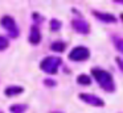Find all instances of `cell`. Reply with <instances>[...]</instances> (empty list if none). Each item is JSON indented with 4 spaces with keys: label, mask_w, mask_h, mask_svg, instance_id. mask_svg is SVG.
Wrapping results in <instances>:
<instances>
[{
    "label": "cell",
    "mask_w": 123,
    "mask_h": 113,
    "mask_svg": "<svg viewBox=\"0 0 123 113\" xmlns=\"http://www.w3.org/2000/svg\"><path fill=\"white\" fill-rule=\"evenodd\" d=\"M91 75H93V78L97 80V83H98L106 92H114L115 91L114 79H112L111 74H110L109 71L95 67V68L91 70Z\"/></svg>",
    "instance_id": "obj_1"
},
{
    "label": "cell",
    "mask_w": 123,
    "mask_h": 113,
    "mask_svg": "<svg viewBox=\"0 0 123 113\" xmlns=\"http://www.w3.org/2000/svg\"><path fill=\"white\" fill-rule=\"evenodd\" d=\"M0 25L3 26V29L7 32L8 37H11V38H17L20 36V29L12 16H9V15L3 16L0 18Z\"/></svg>",
    "instance_id": "obj_2"
},
{
    "label": "cell",
    "mask_w": 123,
    "mask_h": 113,
    "mask_svg": "<svg viewBox=\"0 0 123 113\" xmlns=\"http://www.w3.org/2000/svg\"><path fill=\"white\" fill-rule=\"evenodd\" d=\"M62 65V59L58 57H46L41 60L40 68L44 72L49 74V75H54L58 71V67Z\"/></svg>",
    "instance_id": "obj_3"
},
{
    "label": "cell",
    "mask_w": 123,
    "mask_h": 113,
    "mask_svg": "<svg viewBox=\"0 0 123 113\" xmlns=\"http://www.w3.org/2000/svg\"><path fill=\"white\" fill-rule=\"evenodd\" d=\"M90 57V50L85 46H75L69 53V59L73 62H82Z\"/></svg>",
    "instance_id": "obj_4"
},
{
    "label": "cell",
    "mask_w": 123,
    "mask_h": 113,
    "mask_svg": "<svg viewBox=\"0 0 123 113\" xmlns=\"http://www.w3.org/2000/svg\"><path fill=\"white\" fill-rule=\"evenodd\" d=\"M78 97H80V100H82L83 102L90 104V105H93V107H103L105 105L103 100H102L101 97L93 95V93H80Z\"/></svg>",
    "instance_id": "obj_5"
},
{
    "label": "cell",
    "mask_w": 123,
    "mask_h": 113,
    "mask_svg": "<svg viewBox=\"0 0 123 113\" xmlns=\"http://www.w3.org/2000/svg\"><path fill=\"white\" fill-rule=\"evenodd\" d=\"M72 26L77 33L80 34H87L90 32V25L87 21L82 20V18H75L72 21Z\"/></svg>",
    "instance_id": "obj_6"
},
{
    "label": "cell",
    "mask_w": 123,
    "mask_h": 113,
    "mask_svg": "<svg viewBox=\"0 0 123 113\" xmlns=\"http://www.w3.org/2000/svg\"><path fill=\"white\" fill-rule=\"evenodd\" d=\"M28 41H29V43L35 45V46H36V45H38V43L41 42V32H40V28H38L36 24L31 26Z\"/></svg>",
    "instance_id": "obj_7"
},
{
    "label": "cell",
    "mask_w": 123,
    "mask_h": 113,
    "mask_svg": "<svg viewBox=\"0 0 123 113\" xmlns=\"http://www.w3.org/2000/svg\"><path fill=\"white\" fill-rule=\"evenodd\" d=\"M93 15L95 16L98 20L103 21V22H115L117 21V17H115L114 15H111V13H106V12H99V11H93Z\"/></svg>",
    "instance_id": "obj_8"
},
{
    "label": "cell",
    "mask_w": 123,
    "mask_h": 113,
    "mask_svg": "<svg viewBox=\"0 0 123 113\" xmlns=\"http://www.w3.org/2000/svg\"><path fill=\"white\" fill-rule=\"evenodd\" d=\"M24 92V88L21 86H8L4 88V95L7 97H15V96H19Z\"/></svg>",
    "instance_id": "obj_9"
},
{
    "label": "cell",
    "mask_w": 123,
    "mask_h": 113,
    "mask_svg": "<svg viewBox=\"0 0 123 113\" xmlns=\"http://www.w3.org/2000/svg\"><path fill=\"white\" fill-rule=\"evenodd\" d=\"M28 110V105L27 104H12L9 107V112L11 113H25Z\"/></svg>",
    "instance_id": "obj_10"
},
{
    "label": "cell",
    "mask_w": 123,
    "mask_h": 113,
    "mask_svg": "<svg viewBox=\"0 0 123 113\" xmlns=\"http://www.w3.org/2000/svg\"><path fill=\"white\" fill-rule=\"evenodd\" d=\"M65 49H66V43L62 41H54L50 45V50L56 53H62V51H65Z\"/></svg>",
    "instance_id": "obj_11"
},
{
    "label": "cell",
    "mask_w": 123,
    "mask_h": 113,
    "mask_svg": "<svg viewBox=\"0 0 123 113\" xmlns=\"http://www.w3.org/2000/svg\"><path fill=\"white\" fill-rule=\"evenodd\" d=\"M77 83L81 84V86H90L91 84V79L89 75H85V74H81V75L77 76Z\"/></svg>",
    "instance_id": "obj_12"
},
{
    "label": "cell",
    "mask_w": 123,
    "mask_h": 113,
    "mask_svg": "<svg viewBox=\"0 0 123 113\" xmlns=\"http://www.w3.org/2000/svg\"><path fill=\"white\" fill-rule=\"evenodd\" d=\"M49 26H50L52 32H58L62 26V22L60 20H57V18H52V20L49 21Z\"/></svg>",
    "instance_id": "obj_13"
},
{
    "label": "cell",
    "mask_w": 123,
    "mask_h": 113,
    "mask_svg": "<svg viewBox=\"0 0 123 113\" xmlns=\"http://www.w3.org/2000/svg\"><path fill=\"white\" fill-rule=\"evenodd\" d=\"M9 46V39L6 36H1L0 34V51H4L7 50V47Z\"/></svg>",
    "instance_id": "obj_14"
},
{
    "label": "cell",
    "mask_w": 123,
    "mask_h": 113,
    "mask_svg": "<svg viewBox=\"0 0 123 113\" xmlns=\"http://www.w3.org/2000/svg\"><path fill=\"white\" fill-rule=\"evenodd\" d=\"M114 42H115V46H117V49L123 54V39H120V38H114Z\"/></svg>",
    "instance_id": "obj_15"
},
{
    "label": "cell",
    "mask_w": 123,
    "mask_h": 113,
    "mask_svg": "<svg viewBox=\"0 0 123 113\" xmlns=\"http://www.w3.org/2000/svg\"><path fill=\"white\" fill-rule=\"evenodd\" d=\"M56 80H53V79H45L44 80V86H46V87H54L56 86Z\"/></svg>",
    "instance_id": "obj_16"
},
{
    "label": "cell",
    "mask_w": 123,
    "mask_h": 113,
    "mask_svg": "<svg viewBox=\"0 0 123 113\" xmlns=\"http://www.w3.org/2000/svg\"><path fill=\"white\" fill-rule=\"evenodd\" d=\"M32 18H33L35 21H37V22H40V21L44 20V17H43V16H40L37 12H33V13H32Z\"/></svg>",
    "instance_id": "obj_17"
},
{
    "label": "cell",
    "mask_w": 123,
    "mask_h": 113,
    "mask_svg": "<svg viewBox=\"0 0 123 113\" xmlns=\"http://www.w3.org/2000/svg\"><path fill=\"white\" fill-rule=\"evenodd\" d=\"M115 60H117L118 66H119V67H120V70L123 71V59H122V58H120V57H117V59H115Z\"/></svg>",
    "instance_id": "obj_18"
},
{
    "label": "cell",
    "mask_w": 123,
    "mask_h": 113,
    "mask_svg": "<svg viewBox=\"0 0 123 113\" xmlns=\"http://www.w3.org/2000/svg\"><path fill=\"white\" fill-rule=\"evenodd\" d=\"M50 113H62V112H60V110H53V112H50Z\"/></svg>",
    "instance_id": "obj_19"
},
{
    "label": "cell",
    "mask_w": 123,
    "mask_h": 113,
    "mask_svg": "<svg viewBox=\"0 0 123 113\" xmlns=\"http://www.w3.org/2000/svg\"><path fill=\"white\" fill-rule=\"evenodd\" d=\"M117 3H119V4H123V0H120V1H117Z\"/></svg>",
    "instance_id": "obj_20"
},
{
    "label": "cell",
    "mask_w": 123,
    "mask_h": 113,
    "mask_svg": "<svg viewBox=\"0 0 123 113\" xmlns=\"http://www.w3.org/2000/svg\"><path fill=\"white\" fill-rule=\"evenodd\" d=\"M120 18H122V20H123V13H120Z\"/></svg>",
    "instance_id": "obj_21"
},
{
    "label": "cell",
    "mask_w": 123,
    "mask_h": 113,
    "mask_svg": "<svg viewBox=\"0 0 123 113\" xmlns=\"http://www.w3.org/2000/svg\"><path fill=\"white\" fill-rule=\"evenodd\" d=\"M0 113H4V112H3V110H0Z\"/></svg>",
    "instance_id": "obj_22"
}]
</instances>
